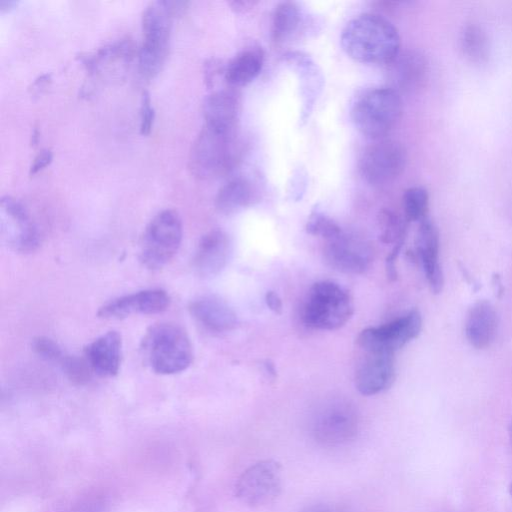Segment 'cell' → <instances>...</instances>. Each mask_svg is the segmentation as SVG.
Here are the masks:
<instances>
[{"mask_svg": "<svg viewBox=\"0 0 512 512\" xmlns=\"http://www.w3.org/2000/svg\"><path fill=\"white\" fill-rule=\"evenodd\" d=\"M341 45L357 62L390 64L400 53L401 40L397 28L388 19L364 13L345 25Z\"/></svg>", "mask_w": 512, "mask_h": 512, "instance_id": "obj_1", "label": "cell"}, {"mask_svg": "<svg viewBox=\"0 0 512 512\" xmlns=\"http://www.w3.org/2000/svg\"><path fill=\"white\" fill-rule=\"evenodd\" d=\"M141 350L146 363L157 374L186 370L193 362V349L186 331L178 324L162 322L145 333Z\"/></svg>", "mask_w": 512, "mask_h": 512, "instance_id": "obj_2", "label": "cell"}, {"mask_svg": "<svg viewBox=\"0 0 512 512\" xmlns=\"http://www.w3.org/2000/svg\"><path fill=\"white\" fill-rule=\"evenodd\" d=\"M235 132L204 125L189 151V168L200 179H214L228 173L238 159Z\"/></svg>", "mask_w": 512, "mask_h": 512, "instance_id": "obj_3", "label": "cell"}, {"mask_svg": "<svg viewBox=\"0 0 512 512\" xmlns=\"http://www.w3.org/2000/svg\"><path fill=\"white\" fill-rule=\"evenodd\" d=\"M402 115V100L391 87L376 88L359 97L351 109L356 129L373 140L383 139Z\"/></svg>", "mask_w": 512, "mask_h": 512, "instance_id": "obj_4", "label": "cell"}, {"mask_svg": "<svg viewBox=\"0 0 512 512\" xmlns=\"http://www.w3.org/2000/svg\"><path fill=\"white\" fill-rule=\"evenodd\" d=\"M353 312V301L347 290L332 281H319L308 291L302 320L310 328L336 330L350 320Z\"/></svg>", "mask_w": 512, "mask_h": 512, "instance_id": "obj_5", "label": "cell"}, {"mask_svg": "<svg viewBox=\"0 0 512 512\" xmlns=\"http://www.w3.org/2000/svg\"><path fill=\"white\" fill-rule=\"evenodd\" d=\"M183 235L182 221L172 209L158 212L145 228L140 246V261L148 269L164 267L177 253Z\"/></svg>", "mask_w": 512, "mask_h": 512, "instance_id": "obj_6", "label": "cell"}, {"mask_svg": "<svg viewBox=\"0 0 512 512\" xmlns=\"http://www.w3.org/2000/svg\"><path fill=\"white\" fill-rule=\"evenodd\" d=\"M359 430V415L352 403L334 398L321 403L310 421V432L324 446H340L352 441Z\"/></svg>", "mask_w": 512, "mask_h": 512, "instance_id": "obj_7", "label": "cell"}, {"mask_svg": "<svg viewBox=\"0 0 512 512\" xmlns=\"http://www.w3.org/2000/svg\"><path fill=\"white\" fill-rule=\"evenodd\" d=\"M282 488V467L273 459L257 461L246 468L235 484V495L253 508L272 503Z\"/></svg>", "mask_w": 512, "mask_h": 512, "instance_id": "obj_8", "label": "cell"}, {"mask_svg": "<svg viewBox=\"0 0 512 512\" xmlns=\"http://www.w3.org/2000/svg\"><path fill=\"white\" fill-rule=\"evenodd\" d=\"M422 329V317L414 309L378 327L362 330L357 337V344L364 352H395L415 339Z\"/></svg>", "mask_w": 512, "mask_h": 512, "instance_id": "obj_9", "label": "cell"}, {"mask_svg": "<svg viewBox=\"0 0 512 512\" xmlns=\"http://www.w3.org/2000/svg\"><path fill=\"white\" fill-rule=\"evenodd\" d=\"M406 153L401 143L395 140H375L367 146L359 160L362 177L375 186L395 180L404 170Z\"/></svg>", "mask_w": 512, "mask_h": 512, "instance_id": "obj_10", "label": "cell"}, {"mask_svg": "<svg viewBox=\"0 0 512 512\" xmlns=\"http://www.w3.org/2000/svg\"><path fill=\"white\" fill-rule=\"evenodd\" d=\"M1 208L5 216L2 234L8 246L21 253L36 250L40 235L24 204L10 195H4L1 197Z\"/></svg>", "mask_w": 512, "mask_h": 512, "instance_id": "obj_11", "label": "cell"}, {"mask_svg": "<svg viewBox=\"0 0 512 512\" xmlns=\"http://www.w3.org/2000/svg\"><path fill=\"white\" fill-rule=\"evenodd\" d=\"M327 263L335 270L346 274H362L372 261V249L360 238L343 231L327 240L324 247Z\"/></svg>", "mask_w": 512, "mask_h": 512, "instance_id": "obj_12", "label": "cell"}, {"mask_svg": "<svg viewBox=\"0 0 512 512\" xmlns=\"http://www.w3.org/2000/svg\"><path fill=\"white\" fill-rule=\"evenodd\" d=\"M169 304L170 297L165 290L146 289L106 302L97 315L104 319H122L135 314H158L165 311Z\"/></svg>", "mask_w": 512, "mask_h": 512, "instance_id": "obj_13", "label": "cell"}, {"mask_svg": "<svg viewBox=\"0 0 512 512\" xmlns=\"http://www.w3.org/2000/svg\"><path fill=\"white\" fill-rule=\"evenodd\" d=\"M394 354L365 352L355 372V386L365 396L388 389L395 380Z\"/></svg>", "mask_w": 512, "mask_h": 512, "instance_id": "obj_14", "label": "cell"}, {"mask_svg": "<svg viewBox=\"0 0 512 512\" xmlns=\"http://www.w3.org/2000/svg\"><path fill=\"white\" fill-rule=\"evenodd\" d=\"M231 254V242L228 235L214 229L201 239L193 258V268L202 278L218 275L227 265Z\"/></svg>", "mask_w": 512, "mask_h": 512, "instance_id": "obj_15", "label": "cell"}, {"mask_svg": "<svg viewBox=\"0 0 512 512\" xmlns=\"http://www.w3.org/2000/svg\"><path fill=\"white\" fill-rule=\"evenodd\" d=\"M416 248L431 291L440 293L444 285V275L439 262V232L428 218L419 223Z\"/></svg>", "mask_w": 512, "mask_h": 512, "instance_id": "obj_16", "label": "cell"}, {"mask_svg": "<svg viewBox=\"0 0 512 512\" xmlns=\"http://www.w3.org/2000/svg\"><path fill=\"white\" fill-rule=\"evenodd\" d=\"M122 339L117 331H109L91 343L83 352V357L92 373L101 377H113L120 368Z\"/></svg>", "mask_w": 512, "mask_h": 512, "instance_id": "obj_17", "label": "cell"}, {"mask_svg": "<svg viewBox=\"0 0 512 512\" xmlns=\"http://www.w3.org/2000/svg\"><path fill=\"white\" fill-rule=\"evenodd\" d=\"M191 316L204 328L213 332H226L238 323L234 310L222 299L213 295H203L189 304Z\"/></svg>", "mask_w": 512, "mask_h": 512, "instance_id": "obj_18", "label": "cell"}, {"mask_svg": "<svg viewBox=\"0 0 512 512\" xmlns=\"http://www.w3.org/2000/svg\"><path fill=\"white\" fill-rule=\"evenodd\" d=\"M497 328L498 316L491 302L479 300L469 308L465 319V335L473 347H489L494 341Z\"/></svg>", "mask_w": 512, "mask_h": 512, "instance_id": "obj_19", "label": "cell"}, {"mask_svg": "<svg viewBox=\"0 0 512 512\" xmlns=\"http://www.w3.org/2000/svg\"><path fill=\"white\" fill-rule=\"evenodd\" d=\"M239 112L240 99L232 89L214 91L204 101L205 124L221 131L235 132Z\"/></svg>", "mask_w": 512, "mask_h": 512, "instance_id": "obj_20", "label": "cell"}, {"mask_svg": "<svg viewBox=\"0 0 512 512\" xmlns=\"http://www.w3.org/2000/svg\"><path fill=\"white\" fill-rule=\"evenodd\" d=\"M425 57L415 51H407L399 55L389 64V76L393 88L401 91H415L421 88L428 74V65Z\"/></svg>", "mask_w": 512, "mask_h": 512, "instance_id": "obj_21", "label": "cell"}, {"mask_svg": "<svg viewBox=\"0 0 512 512\" xmlns=\"http://www.w3.org/2000/svg\"><path fill=\"white\" fill-rule=\"evenodd\" d=\"M264 53L258 47L248 48L237 54L225 67L224 77L234 87L247 85L261 72Z\"/></svg>", "mask_w": 512, "mask_h": 512, "instance_id": "obj_22", "label": "cell"}, {"mask_svg": "<svg viewBox=\"0 0 512 512\" xmlns=\"http://www.w3.org/2000/svg\"><path fill=\"white\" fill-rule=\"evenodd\" d=\"M253 197L251 183L246 178L235 177L219 188L215 196V207L220 213L231 215L249 206Z\"/></svg>", "mask_w": 512, "mask_h": 512, "instance_id": "obj_23", "label": "cell"}, {"mask_svg": "<svg viewBox=\"0 0 512 512\" xmlns=\"http://www.w3.org/2000/svg\"><path fill=\"white\" fill-rule=\"evenodd\" d=\"M301 21V12L295 3L278 4L272 16V40L277 44L289 40L299 29Z\"/></svg>", "mask_w": 512, "mask_h": 512, "instance_id": "obj_24", "label": "cell"}, {"mask_svg": "<svg viewBox=\"0 0 512 512\" xmlns=\"http://www.w3.org/2000/svg\"><path fill=\"white\" fill-rule=\"evenodd\" d=\"M460 46L464 56L473 63H484L490 56L488 35L477 23H468L463 27Z\"/></svg>", "mask_w": 512, "mask_h": 512, "instance_id": "obj_25", "label": "cell"}, {"mask_svg": "<svg viewBox=\"0 0 512 512\" xmlns=\"http://www.w3.org/2000/svg\"><path fill=\"white\" fill-rule=\"evenodd\" d=\"M168 40L144 37L138 50V68L145 78H153L164 64Z\"/></svg>", "mask_w": 512, "mask_h": 512, "instance_id": "obj_26", "label": "cell"}, {"mask_svg": "<svg viewBox=\"0 0 512 512\" xmlns=\"http://www.w3.org/2000/svg\"><path fill=\"white\" fill-rule=\"evenodd\" d=\"M404 218L408 222H421L427 218L429 195L422 187H410L405 190L402 198Z\"/></svg>", "mask_w": 512, "mask_h": 512, "instance_id": "obj_27", "label": "cell"}, {"mask_svg": "<svg viewBox=\"0 0 512 512\" xmlns=\"http://www.w3.org/2000/svg\"><path fill=\"white\" fill-rule=\"evenodd\" d=\"M380 239L384 243L403 242L406 232V219L390 209H382L378 214Z\"/></svg>", "mask_w": 512, "mask_h": 512, "instance_id": "obj_28", "label": "cell"}, {"mask_svg": "<svg viewBox=\"0 0 512 512\" xmlns=\"http://www.w3.org/2000/svg\"><path fill=\"white\" fill-rule=\"evenodd\" d=\"M32 349L38 356L57 364L60 368L64 366L70 355L65 352L57 342L45 336H39L33 339Z\"/></svg>", "mask_w": 512, "mask_h": 512, "instance_id": "obj_29", "label": "cell"}, {"mask_svg": "<svg viewBox=\"0 0 512 512\" xmlns=\"http://www.w3.org/2000/svg\"><path fill=\"white\" fill-rule=\"evenodd\" d=\"M305 228L309 234L322 237L326 241L342 233L336 222L318 211L309 216Z\"/></svg>", "mask_w": 512, "mask_h": 512, "instance_id": "obj_30", "label": "cell"}, {"mask_svg": "<svg viewBox=\"0 0 512 512\" xmlns=\"http://www.w3.org/2000/svg\"><path fill=\"white\" fill-rule=\"evenodd\" d=\"M155 112L151 104V98L148 91H142L140 105V132L147 135L151 132L154 122Z\"/></svg>", "mask_w": 512, "mask_h": 512, "instance_id": "obj_31", "label": "cell"}, {"mask_svg": "<svg viewBox=\"0 0 512 512\" xmlns=\"http://www.w3.org/2000/svg\"><path fill=\"white\" fill-rule=\"evenodd\" d=\"M53 158V153L50 149L44 148L41 149L37 155L34 157L30 167L29 174L33 175L47 166Z\"/></svg>", "mask_w": 512, "mask_h": 512, "instance_id": "obj_32", "label": "cell"}, {"mask_svg": "<svg viewBox=\"0 0 512 512\" xmlns=\"http://www.w3.org/2000/svg\"><path fill=\"white\" fill-rule=\"evenodd\" d=\"M204 74H205V82L207 85L213 84L215 76H217L220 72H224L221 63L217 59H209L205 62L204 65Z\"/></svg>", "mask_w": 512, "mask_h": 512, "instance_id": "obj_33", "label": "cell"}, {"mask_svg": "<svg viewBox=\"0 0 512 512\" xmlns=\"http://www.w3.org/2000/svg\"><path fill=\"white\" fill-rule=\"evenodd\" d=\"M402 245H403V242H399V243L395 244L394 248L392 249V251L389 253V255L386 258V272H387V276L391 280H395L397 277L395 260L401 250Z\"/></svg>", "mask_w": 512, "mask_h": 512, "instance_id": "obj_34", "label": "cell"}, {"mask_svg": "<svg viewBox=\"0 0 512 512\" xmlns=\"http://www.w3.org/2000/svg\"><path fill=\"white\" fill-rule=\"evenodd\" d=\"M300 512H348L347 510L335 505V504H313L305 507Z\"/></svg>", "mask_w": 512, "mask_h": 512, "instance_id": "obj_35", "label": "cell"}, {"mask_svg": "<svg viewBox=\"0 0 512 512\" xmlns=\"http://www.w3.org/2000/svg\"><path fill=\"white\" fill-rule=\"evenodd\" d=\"M265 301L270 310L276 314L282 313V301L279 295L274 291H268L265 296Z\"/></svg>", "mask_w": 512, "mask_h": 512, "instance_id": "obj_36", "label": "cell"}, {"mask_svg": "<svg viewBox=\"0 0 512 512\" xmlns=\"http://www.w3.org/2000/svg\"><path fill=\"white\" fill-rule=\"evenodd\" d=\"M230 4L233 7V9H235L236 11H244V10H247V9H250L251 7H253V5L256 4V2L234 1V2H231Z\"/></svg>", "mask_w": 512, "mask_h": 512, "instance_id": "obj_37", "label": "cell"}, {"mask_svg": "<svg viewBox=\"0 0 512 512\" xmlns=\"http://www.w3.org/2000/svg\"><path fill=\"white\" fill-rule=\"evenodd\" d=\"M17 4V1L15 0H0V10L8 11L11 8H13Z\"/></svg>", "mask_w": 512, "mask_h": 512, "instance_id": "obj_38", "label": "cell"}, {"mask_svg": "<svg viewBox=\"0 0 512 512\" xmlns=\"http://www.w3.org/2000/svg\"><path fill=\"white\" fill-rule=\"evenodd\" d=\"M38 135H39V132H38L37 128L35 127L31 134V143L33 145H35L38 142Z\"/></svg>", "mask_w": 512, "mask_h": 512, "instance_id": "obj_39", "label": "cell"}, {"mask_svg": "<svg viewBox=\"0 0 512 512\" xmlns=\"http://www.w3.org/2000/svg\"><path fill=\"white\" fill-rule=\"evenodd\" d=\"M509 437H510V441H511V444H512V420H511L510 425H509Z\"/></svg>", "mask_w": 512, "mask_h": 512, "instance_id": "obj_40", "label": "cell"}, {"mask_svg": "<svg viewBox=\"0 0 512 512\" xmlns=\"http://www.w3.org/2000/svg\"><path fill=\"white\" fill-rule=\"evenodd\" d=\"M509 491H510V495L512 496V483L510 485Z\"/></svg>", "mask_w": 512, "mask_h": 512, "instance_id": "obj_41", "label": "cell"}]
</instances>
